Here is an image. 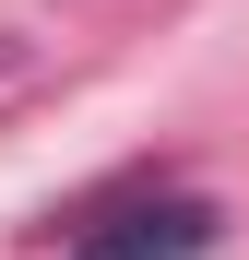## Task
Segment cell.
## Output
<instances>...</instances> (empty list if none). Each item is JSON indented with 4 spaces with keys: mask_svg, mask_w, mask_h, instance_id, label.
<instances>
[{
    "mask_svg": "<svg viewBox=\"0 0 249 260\" xmlns=\"http://www.w3.org/2000/svg\"><path fill=\"white\" fill-rule=\"evenodd\" d=\"M202 248H214V213H202V201H154V213L95 225L71 260H202Z\"/></svg>",
    "mask_w": 249,
    "mask_h": 260,
    "instance_id": "cell-1",
    "label": "cell"
}]
</instances>
